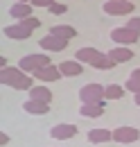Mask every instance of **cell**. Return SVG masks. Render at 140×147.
I'll use <instances>...</instances> for the list:
<instances>
[{"label":"cell","instance_id":"obj_1","mask_svg":"<svg viewBox=\"0 0 140 147\" xmlns=\"http://www.w3.org/2000/svg\"><path fill=\"white\" fill-rule=\"evenodd\" d=\"M0 82H2V86L14 88V91H30L36 79H34V75L25 73L20 66H7L0 73Z\"/></svg>","mask_w":140,"mask_h":147},{"label":"cell","instance_id":"obj_2","mask_svg":"<svg viewBox=\"0 0 140 147\" xmlns=\"http://www.w3.org/2000/svg\"><path fill=\"white\" fill-rule=\"evenodd\" d=\"M48 63H52L50 57H48V52H32V55H25L20 61H18V66H20L25 73H30V75H34L36 70H41V68L48 66Z\"/></svg>","mask_w":140,"mask_h":147},{"label":"cell","instance_id":"obj_3","mask_svg":"<svg viewBox=\"0 0 140 147\" xmlns=\"http://www.w3.org/2000/svg\"><path fill=\"white\" fill-rule=\"evenodd\" d=\"M102 9H104L106 16H131L136 5L131 0H106L102 5Z\"/></svg>","mask_w":140,"mask_h":147},{"label":"cell","instance_id":"obj_4","mask_svg":"<svg viewBox=\"0 0 140 147\" xmlns=\"http://www.w3.org/2000/svg\"><path fill=\"white\" fill-rule=\"evenodd\" d=\"M138 38H140V32L127 27V25L111 30V41H113L115 45H133V43H138Z\"/></svg>","mask_w":140,"mask_h":147},{"label":"cell","instance_id":"obj_5","mask_svg":"<svg viewBox=\"0 0 140 147\" xmlns=\"http://www.w3.org/2000/svg\"><path fill=\"white\" fill-rule=\"evenodd\" d=\"M104 88L102 84H86V86H81L79 88V100H81V104L84 102H104L106 95H104Z\"/></svg>","mask_w":140,"mask_h":147},{"label":"cell","instance_id":"obj_6","mask_svg":"<svg viewBox=\"0 0 140 147\" xmlns=\"http://www.w3.org/2000/svg\"><path fill=\"white\" fill-rule=\"evenodd\" d=\"M41 50H45V52H63L66 48H68V38L63 36H57V34H45V36L41 38Z\"/></svg>","mask_w":140,"mask_h":147},{"label":"cell","instance_id":"obj_7","mask_svg":"<svg viewBox=\"0 0 140 147\" xmlns=\"http://www.w3.org/2000/svg\"><path fill=\"white\" fill-rule=\"evenodd\" d=\"M140 138V131L136 127H129V125H122V127L113 129V140L115 143H122V145H131Z\"/></svg>","mask_w":140,"mask_h":147},{"label":"cell","instance_id":"obj_8","mask_svg":"<svg viewBox=\"0 0 140 147\" xmlns=\"http://www.w3.org/2000/svg\"><path fill=\"white\" fill-rule=\"evenodd\" d=\"M32 32L34 30H30L27 25H23L20 20H16L14 25H7L5 27V36L11 38V41H27V38L32 36Z\"/></svg>","mask_w":140,"mask_h":147},{"label":"cell","instance_id":"obj_9","mask_svg":"<svg viewBox=\"0 0 140 147\" xmlns=\"http://www.w3.org/2000/svg\"><path fill=\"white\" fill-rule=\"evenodd\" d=\"M59 77H63V75L59 70V66H54V63H48V66H43L41 70L34 73V79L41 82V84H52V82H57Z\"/></svg>","mask_w":140,"mask_h":147},{"label":"cell","instance_id":"obj_10","mask_svg":"<svg viewBox=\"0 0 140 147\" xmlns=\"http://www.w3.org/2000/svg\"><path fill=\"white\" fill-rule=\"evenodd\" d=\"M50 136H52L54 140H70V138L77 136V127L68 125V122H59V125H54L50 129Z\"/></svg>","mask_w":140,"mask_h":147},{"label":"cell","instance_id":"obj_11","mask_svg":"<svg viewBox=\"0 0 140 147\" xmlns=\"http://www.w3.org/2000/svg\"><path fill=\"white\" fill-rule=\"evenodd\" d=\"M59 70L63 77H79L84 73V63L77 61V59H68V61H61L59 63Z\"/></svg>","mask_w":140,"mask_h":147},{"label":"cell","instance_id":"obj_12","mask_svg":"<svg viewBox=\"0 0 140 147\" xmlns=\"http://www.w3.org/2000/svg\"><path fill=\"white\" fill-rule=\"evenodd\" d=\"M79 115L81 118H100V115H104V102H84L79 107Z\"/></svg>","mask_w":140,"mask_h":147},{"label":"cell","instance_id":"obj_13","mask_svg":"<svg viewBox=\"0 0 140 147\" xmlns=\"http://www.w3.org/2000/svg\"><path fill=\"white\" fill-rule=\"evenodd\" d=\"M136 52H131V48L129 45H115V48H111L108 50V57L115 61V63H124V61H131Z\"/></svg>","mask_w":140,"mask_h":147},{"label":"cell","instance_id":"obj_14","mask_svg":"<svg viewBox=\"0 0 140 147\" xmlns=\"http://www.w3.org/2000/svg\"><path fill=\"white\" fill-rule=\"evenodd\" d=\"M32 9H34L32 2H14L9 7V16H14L16 20H23L27 16H32Z\"/></svg>","mask_w":140,"mask_h":147},{"label":"cell","instance_id":"obj_15","mask_svg":"<svg viewBox=\"0 0 140 147\" xmlns=\"http://www.w3.org/2000/svg\"><path fill=\"white\" fill-rule=\"evenodd\" d=\"M23 111L25 113H30V115H45L48 111H50V104H45V102H38V100H27V102H23Z\"/></svg>","mask_w":140,"mask_h":147},{"label":"cell","instance_id":"obj_16","mask_svg":"<svg viewBox=\"0 0 140 147\" xmlns=\"http://www.w3.org/2000/svg\"><path fill=\"white\" fill-rule=\"evenodd\" d=\"M27 93H30V97H32V100L45 102V104H50V102H52V91H50V88H45L41 82H38V84H34V86H32Z\"/></svg>","mask_w":140,"mask_h":147},{"label":"cell","instance_id":"obj_17","mask_svg":"<svg viewBox=\"0 0 140 147\" xmlns=\"http://www.w3.org/2000/svg\"><path fill=\"white\" fill-rule=\"evenodd\" d=\"M108 140H113V131H108V129H90L88 131V143H93V145H102Z\"/></svg>","mask_w":140,"mask_h":147},{"label":"cell","instance_id":"obj_18","mask_svg":"<svg viewBox=\"0 0 140 147\" xmlns=\"http://www.w3.org/2000/svg\"><path fill=\"white\" fill-rule=\"evenodd\" d=\"M115 66H118V63L108 57V52H100V57L90 63V68H95V70H113Z\"/></svg>","mask_w":140,"mask_h":147},{"label":"cell","instance_id":"obj_19","mask_svg":"<svg viewBox=\"0 0 140 147\" xmlns=\"http://www.w3.org/2000/svg\"><path fill=\"white\" fill-rule=\"evenodd\" d=\"M97 57H100V50H95V48H79V50H77V55H75V59H77V61H81V63H88V66H90Z\"/></svg>","mask_w":140,"mask_h":147},{"label":"cell","instance_id":"obj_20","mask_svg":"<svg viewBox=\"0 0 140 147\" xmlns=\"http://www.w3.org/2000/svg\"><path fill=\"white\" fill-rule=\"evenodd\" d=\"M50 34H57V36H63V38H75L77 36V30L72 25H52L50 27Z\"/></svg>","mask_w":140,"mask_h":147},{"label":"cell","instance_id":"obj_21","mask_svg":"<svg viewBox=\"0 0 140 147\" xmlns=\"http://www.w3.org/2000/svg\"><path fill=\"white\" fill-rule=\"evenodd\" d=\"M124 88H127L129 93H133V95H136V93H140V68H136L133 73L127 77V82H124Z\"/></svg>","mask_w":140,"mask_h":147},{"label":"cell","instance_id":"obj_22","mask_svg":"<svg viewBox=\"0 0 140 147\" xmlns=\"http://www.w3.org/2000/svg\"><path fill=\"white\" fill-rule=\"evenodd\" d=\"M124 93H127V88H124V86H120V84H108V86L104 88L106 100H122Z\"/></svg>","mask_w":140,"mask_h":147},{"label":"cell","instance_id":"obj_23","mask_svg":"<svg viewBox=\"0 0 140 147\" xmlns=\"http://www.w3.org/2000/svg\"><path fill=\"white\" fill-rule=\"evenodd\" d=\"M48 11H50L52 16H63V14L68 11V5H63V2H59V0H57V2H54V5L48 9Z\"/></svg>","mask_w":140,"mask_h":147},{"label":"cell","instance_id":"obj_24","mask_svg":"<svg viewBox=\"0 0 140 147\" xmlns=\"http://www.w3.org/2000/svg\"><path fill=\"white\" fill-rule=\"evenodd\" d=\"M20 23H23V25H27L30 30H36V27H41V20L36 18V16H27V18H23Z\"/></svg>","mask_w":140,"mask_h":147},{"label":"cell","instance_id":"obj_25","mask_svg":"<svg viewBox=\"0 0 140 147\" xmlns=\"http://www.w3.org/2000/svg\"><path fill=\"white\" fill-rule=\"evenodd\" d=\"M30 2H32L34 7H38V9H50L57 0H30Z\"/></svg>","mask_w":140,"mask_h":147},{"label":"cell","instance_id":"obj_26","mask_svg":"<svg viewBox=\"0 0 140 147\" xmlns=\"http://www.w3.org/2000/svg\"><path fill=\"white\" fill-rule=\"evenodd\" d=\"M127 27H131V30L140 32V16H129V20H127Z\"/></svg>","mask_w":140,"mask_h":147},{"label":"cell","instance_id":"obj_27","mask_svg":"<svg viewBox=\"0 0 140 147\" xmlns=\"http://www.w3.org/2000/svg\"><path fill=\"white\" fill-rule=\"evenodd\" d=\"M0 143H2V145H9V136H7V134H5V131H2V134H0Z\"/></svg>","mask_w":140,"mask_h":147},{"label":"cell","instance_id":"obj_28","mask_svg":"<svg viewBox=\"0 0 140 147\" xmlns=\"http://www.w3.org/2000/svg\"><path fill=\"white\" fill-rule=\"evenodd\" d=\"M133 102H136V107H140V93H136V95H133Z\"/></svg>","mask_w":140,"mask_h":147},{"label":"cell","instance_id":"obj_29","mask_svg":"<svg viewBox=\"0 0 140 147\" xmlns=\"http://www.w3.org/2000/svg\"><path fill=\"white\" fill-rule=\"evenodd\" d=\"M14 2H30V0H14Z\"/></svg>","mask_w":140,"mask_h":147},{"label":"cell","instance_id":"obj_30","mask_svg":"<svg viewBox=\"0 0 140 147\" xmlns=\"http://www.w3.org/2000/svg\"><path fill=\"white\" fill-rule=\"evenodd\" d=\"M131 2H133V0H131Z\"/></svg>","mask_w":140,"mask_h":147}]
</instances>
